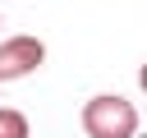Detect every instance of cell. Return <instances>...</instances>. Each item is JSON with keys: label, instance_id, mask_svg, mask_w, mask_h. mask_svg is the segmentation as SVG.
Instances as JSON below:
<instances>
[{"label": "cell", "instance_id": "5", "mask_svg": "<svg viewBox=\"0 0 147 138\" xmlns=\"http://www.w3.org/2000/svg\"><path fill=\"white\" fill-rule=\"evenodd\" d=\"M0 23H5V18H0Z\"/></svg>", "mask_w": 147, "mask_h": 138}, {"label": "cell", "instance_id": "2", "mask_svg": "<svg viewBox=\"0 0 147 138\" xmlns=\"http://www.w3.org/2000/svg\"><path fill=\"white\" fill-rule=\"evenodd\" d=\"M46 64V41L32 32H14L0 41V83H18Z\"/></svg>", "mask_w": 147, "mask_h": 138}, {"label": "cell", "instance_id": "3", "mask_svg": "<svg viewBox=\"0 0 147 138\" xmlns=\"http://www.w3.org/2000/svg\"><path fill=\"white\" fill-rule=\"evenodd\" d=\"M0 138H32L28 115H23V110H14V106H0Z\"/></svg>", "mask_w": 147, "mask_h": 138}, {"label": "cell", "instance_id": "1", "mask_svg": "<svg viewBox=\"0 0 147 138\" xmlns=\"http://www.w3.org/2000/svg\"><path fill=\"white\" fill-rule=\"evenodd\" d=\"M78 124H83L87 138H133L138 133V110L119 92H101V97H87L83 101Z\"/></svg>", "mask_w": 147, "mask_h": 138}, {"label": "cell", "instance_id": "4", "mask_svg": "<svg viewBox=\"0 0 147 138\" xmlns=\"http://www.w3.org/2000/svg\"><path fill=\"white\" fill-rule=\"evenodd\" d=\"M138 87H142V92H147V64H142V69H138Z\"/></svg>", "mask_w": 147, "mask_h": 138}]
</instances>
